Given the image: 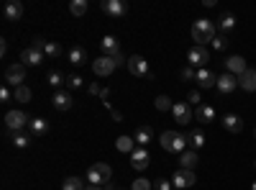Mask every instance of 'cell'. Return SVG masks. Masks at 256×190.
Returning <instances> with one entry per match:
<instances>
[{"label": "cell", "instance_id": "15", "mask_svg": "<svg viewBox=\"0 0 256 190\" xmlns=\"http://www.w3.org/2000/svg\"><path fill=\"white\" fill-rule=\"evenodd\" d=\"M218 93H223V95H228V93H233L238 88V77L236 75H230V72H226V75H220L218 77Z\"/></svg>", "mask_w": 256, "mask_h": 190}, {"label": "cell", "instance_id": "20", "mask_svg": "<svg viewBox=\"0 0 256 190\" xmlns=\"http://www.w3.org/2000/svg\"><path fill=\"white\" fill-rule=\"evenodd\" d=\"M226 65H228V72H230V75H236V77H241V75L248 70V67H246V59L238 57V54H236V57H230Z\"/></svg>", "mask_w": 256, "mask_h": 190}, {"label": "cell", "instance_id": "16", "mask_svg": "<svg viewBox=\"0 0 256 190\" xmlns=\"http://www.w3.org/2000/svg\"><path fill=\"white\" fill-rule=\"evenodd\" d=\"M172 116L177 118V123H190L192 116H195V111H192V105H190V103H174Z\"/></svg>", "mask_w": 256, "mask_h": 190}, {"label": "cell", "instance_id": "28", "mask_svg": "<svg viewBox=\"0 0 256 190\" xmlns=\"http://www.w3.org/2000/svg\"><path fill=\"white\" fill-rule=\"evenodd\" d=\"M70 62H72V65H84V62H88V52H84L82 47H74L72 52H70Z\"/></svg>", "mask_w": 256, "mask_h": 190}, {"label": "cell", "instance_id": "3", "mask_svg": "<svg viewBox=\"0 0 256 190\" xmlns=\"http://www.w3.org/2000/svg\"><path fill=\"white\" fill-rule=\"evenodd\" d=\"M110 177H113V167L105 164V162H98V164H92L90 170H88V182H90V185L105 187V185L110 182Z\"/></svg>", "mask_w": 256, "mask_h": 190}, {"label": "cell", "instance_id": "19", "mask_svg": "<svg viewBox=\"0 0 256 190\" xmlns=\"http://www.w3.org/2000/svg\"><path fill=\"white\" fill-rule=\"evenodd\" d=\"M100 47H102V52H105V57H118L120 54V44H118V39L116 36H102V41H100Z\"/></svg>", "mask_w": 256, "mask_h": 190}, {"label": "cell", "instance_id": "50", "mask_svg": "<svg viewBox=\"0 0 256 190\" xmlns=\"http://www.w3.org/2000/svg\"><path fill=\"white\" fill-rule=\"evenodd\" d=\"M174 190H180V187H174Z\"/></svg>", "mask_w": 256, "mask_h": 190}, {"label": "cell", "instance_id": "27", "mask_svg": "<svg viewBox=\"0 0 256 190\" xmlns=\"http://www.w3.org/2000/svg\"><path fill=\"white\" fill-rule=\"evenodd\" d=\"M187 141H190L192 149H202V144H205V134L195 129V131H190V134H187Z\"/></svg>", "mask_w": 256, "mask_h": 190}, {"label": "cell", "instance_id": "22", "mask_svg": "<svg viewBox=\"0 0 256 190\" xmlns=\"http://www.w3.org/2000/svg\"><path fill=\"white\" fill-rule=\"evenodd\" d=\"M180 164H182V170H192V172H195V167L200 164L198 152H195V149H192V152H182V154H180Z\"/></svg>", "mask_w": 256, "mask_h": 190}, {"label": "cell", "instance_id": "29", "mask_svg": "<svg viewBox=\"0 0 256 190\" xmlns=\"http://www.w3.org/2000/svg\"><path fill=\"white\" fill-rule=\"evenodd\" d=\"M31 136H34V134H24V131L13 134V144H16V149H26V146L31 144Z\"/></svg>", "mask_w": 256, "mask_h": 190}, {"label": "cell", "instance_id": "7", "mask_svg": "<svg viewBox=\"0 0 256 190\" xmlns=\"http://www.w3.org/2000/svg\"><path fill=\"white\" fill-rule=\"evenodd\" d=\"M187 62H190V67H198V70H202L208 62H210V52L205 49V47H192L190 52H187Z\"/></svg>", "mask_w": 256, "mask_h": 190}, {"label": "cell", "instance_id": "2", "mask_svg": "<svg viewBox=\"0 0 256 190\" xmlns=\"http://www.w3.org/2000/svg\"><path fill=\"white\" fill-rule=\"evenodd\" d=\"M162 146L172 154H182V152H187V136L180 134V131H164L162 134Z\"/></svg>", "mask_w": 256, "mask_h": 190}, {"label": "cell", "instance_id": "49", "mask_svg": "<svg viewBox=\"0 0 256 190\" xmlns=\"http://www.w3.org/2000/svg\"><path fill=\"white\" fill-rule=\"evenodd\" d=\"M254 139H256V129H254Z\"/></svg>", "mask_w": 256, "mask_h": 190}, {"label": "cell", "instance_id": "48", "mask_svg": "<svg viewBox=\"0 0 256 190\" xmlns=\"http://www.w3.org/2000/svg\"><path fill=\"white\" fill-rule=\"evenodd\" d=\"M251 190H256V182H254V185H251Z\"/></svg>", "mask_w": 256, "mask_h": 190}, {"label": "cell", "instance_id": "5", "mask_svg": "<svg viewBox=\"0 0 256 190\" xmlns=\"http://www.w3.org/2000/svg\"><path fill=\"white\" fill-rule=\"evenodd\" d=\"M28 123H31V121H28V116H26L24 111H8V113H6V129L13 131V134L24 131Z\"/></svg>", "mask_w": 256, "mask_h": 190}, {"label": "cell", "instance_id": "44", "mask_svg": "<svg viewBox=\"0 0 256 190\" xmlns=\"http://www.w3.org/2000/svg\"><path fill=\"white\" fill-rule=\"evenodd\" d=\"M44 47H46V39H44V36H36V39H34V49L44 52Z\"/></svg>", "mask_w": 256, "mask_h": 190}, {"label": "cell", "instance_id": "43", "mask_svg": "<svg viewBox=\"0 0 256 190\" xmlns=\"http://www.w3.org/2000/svg\"><path fill=\"white\" fill-rule=\"evenodd\" d=\"M154 187H156V190H174V185L169 182V180H159V182H156Z\"/></svg>", "mask_w": 256, "mask_h": 190}, {"label": "cell", "instance_id": "10", "mask_svg": "<svg viewBox=\"0 0 256 190\" xmlns=\"http://www.w3.org/2000/svg\"><path fill=\"white\" fill-rule=\"evenodd\" d=\"M195 182H198V175L192 172V170H177V172H174V177H172V185H174V187H180V190L192 187Z\"/></svg>", "mask_w": 256, "mask_h": 190}, {"label": "cell", "instance_id": "13", "mask_svg": "<svg viewBox=\"0 0 256 190\" xmlns=\"http://www.w3.org/2000/svg\"><path fill=\"white\" fill-rule=\"evenodd\" d=\"M20 62H24L26 67H38L41 62H44V52H41V49H34V47H28V49L20 52Z\"/></svg>", "mask_w": 256, "mask_h": 190}, {"label": "cell", "instance_id": "25", "mask_svg": "<svg viewBox=\"0 0 256 190\" xmlns=\"http://www.w3.org/2000/svg\"><path fill=\"white\" fill-rule=\"evenodd\" d=\"M28 134H34V136H44V134H49V123H46L44 118H31V123H28Z\"/></svg>", "mask_w": 256, "mask_h": 190}, {"label": "cell", "instance_id": "36", "mask_svg": "<svg viewBox=\"0 0 256 190\" xmlns=\"http://www.w3.org/2000/svg\"><path fill=\"white\" fill-rule=\"evenodd\" d=\"M49 85H52V88H56V90L64 85V77H62V72H52V75H49Z\"/></svg>", "mask_w": 256, "mask_h": 190}, {"label": "cell", "instance_id": "8", "mask_svg": "<svg viewBox=\"0 0 256 190\" xmlns=\"http://www.w3.org/2000/svg\"><path fill=\"white\" fill-rule=\"evenodd\" d=\"M128 70H131V75H136V77H152L148 62H146L141 54H134L131 59H128Z\"/></svg>", "mask_w": 256, "mask_h": 190}, {"label": "cell", "instance_id": "34", "mask_svg": "<svg viewBox=\"0 0 256 190\" xmlns=\"http://www.w3.org/2000/svg\"><path fill=\"white\" fill-rule=\"evenodd\" d=\"M172 108H174V103L169 100L166 95H159L156 98V111H172Z\"/></svg>", "mask_w": 256, "mask_h": 190}, {"label": "cell", "instance_id": "1", "mask_svg": "<svg viewBox=\"0 0 256 190\" xmlns=\"http://www.w3.org/2000/svg\"><path fill=\"white\" fill-rule=\"evenodd\" d=\"M192 39L198 41V47H205L208 41L216 39V24H212L210 18H200L192 24Z\"/></svg>", "mask_w": 256, "mask_h": 190}, {"label": "cell", "instance_id": "30", "mask_svg": "<svg viewBox=\"0 0 256 190\" xmlns=\"http://www.w3.org/2000/svg\"><path fill=\"white\" fill-rule=\"evenodd\" d=\"M88 0H72V3H70V11H72V16H84V13H88Z\"/></svg>", "mask_w": 256, "mask_h": 190}, {"label": "cell", "instance_id": "12", "mask_svg": "<svg viewBox=\"0 0 256 190\" xmlns=\"http://www.w3.org/2000/svg\"><path fill=\"white\" fill-rule=\"evenodd\" d=\"M52 103H54V108H56V111H70L72 105H74V98H72L70 90H56L54 98H52Z\"/></svg>", "mask_w": 256, "mask_h": 190}, {"label": "cell", "instance_id": "21", "mask_svg": "<svg viewBox=\"0 0 256 190\" xmlns=\"http://www.w3.org/2000/svg\"><path fill=\"white\" fill-rule=\"evenodd\" d=\"M195 116H198V121H200V123H212L218 113H216V108H212L210 103H202L200 108L195 111Z\"/></svg>", "mask_w": 256, "mask_h": 190}, {"label": "cell", "instance_id": "46", "mask_svg": "<svg viewBox=\"0 0 256 190\" xmlns=\"http://www.w3.org/2000/svg\"><path fill=\"white\" fill-rule=\"evenodd\" d=\"M90 93H92V95H100V93H102V88H98V85H90Z\"/></svg>", "mask_w": 256, "mask_h": 190}, {"label": "cell", "instance_id": "40", "mask_svg": "<svg viewBox=\"0 0 256 190\" xmlns=\"http://www.w3.org/2000/svg\"><path fill=\"white\" fill-rule=\"evenodd\" d=\"M152 187H154V185L148 182L146 177H138V180L134 182V187H131V190H152Z\"/></svg>", "mask_w": 256, "mask_h": 190}, {"label": "cell", "instance_id": "24", "mask_svg": "<svg viewBox=\"0 0 256 190\" xmlns=\"http://www.w3.org/2000/svg\"><path fill=\"white\" fill-rule=\"evenodd\" d=\"M20 16H24V3L20 0H10L6 6V21H18Z\"/></svg>", "mask_w": 256, "mask_h": 190}, {"label": "cell", "instance_id": "6", "mask_svg": "<svg viewBox=\"0 0 256 190\" xmlns=\"http://www.w3.org/2000/svg\"><path fill=\"white\" fill-rule=\"evenodd\" d=\"M116 67H118V62H116V57H98L95 62H92V72L98 75V77H108V75H113L116 72Z\"/></svg>", "mask_w": 256, "mask_h": 190}, {"label": "cell", "instance_id": "37", "mask_svg": "<svg viewBox=\"0 0 256 190\" xmlns=\"http://www.w3.org/2000/svg\"><path fill=\"white\" fill-rule=\"evenodd\" d=\"M16 95H13V90H10V85H3L0 88V103H10Z\"/></svg>", "mask_w": 256, "mask_h": 190}, {"label": "cell", "instance_id": "33", "mask_svg": "<svg viewBox=\"0 0 256 190\" xmlns=\"http://www.w3.org/2000/svg\"><path fill=\"white\" fill-rule=\"evenodd\" d=\"M88 185H82V180L80 177H67L62 182V190H84Z\"/></svg>", "mask_w": 256, "mask_h": 190}, {"label": "cell", "instance_id": "42", "mask_svg": "<svg viewBox=\"0 0 256 190\" xmlns=\"http://www.w3.org/2000/svg\"><path fill=\"white\" fill-rule=\"evenodd\" d=\"M195 75H198V72H195V67H190V65L180 72V77H182V80H195Z\"/></svg>", "mask_w": 256, "mask_h": 190}, {"label": "cell", "instance_id": "39", "mask_svg": "<svg viewBox=\"0 0 256 190\" xmlns=\"http://www.w3.org/2000/svg\"><path fill=\"white\" fill-rule=\"evenodd\" d=\"M212 47H216L218 52H226L228 49V39L226 36H216V39H212Z\"/></svg>", "mask_w": 256, "mask_h": 190}, {"label": "cell", "instance_id": "45", "mask_svg": "<svg viewBox=\"0 0 256 190\" xmlns=\"http://www.w3.org/2000/svg\"><path fill=\"white\" fill-rule=\"evenodd\" d=\"M8 54V41L3 39V41H0V57H6Z\"/></svg>", "mask_w": 256, "mask_h": 190}, {"label": "cell", "instance_id": "14", "mask_svg": "<svg viewBox=\"0 0 256 190\" xmlns=\"http://www.w3.org/2000/svg\"><path fill=\"white\" fill-rule=\"evenodd\" d=\"M102 11L113 18H120V16H126L128 6H126V0H102Z\"/></svg>", "mask_w": 256, "mask_h": 190}, {"label": "cell", "instance_id": "35", "mask_svg": "<svg viewBox=\"0 0 256 190\" xmlns=\"http://www.w3.org/2000/svg\"><path fill=\"white\" fill-rule=\"evenodd\" d=\"M44 54H49V57H59V54H62V47H59V44H54V41H46Z\"/></svg>", "mask_w": 256, "mask_h": 190}, {"label": "cell", "instance_id": "31", "mask_svg": "<svg viewBox=\"0 0 256 190\" xmlns=\"http://www.w3.org/2000/svg\"><path fill=\"white\" fill-rule=\"evenodd\" d=\"M236 29V16L233 13H223L220 16V31H233Z\"/></svg>", "mask_w": 256, "mask_h": 190}, {"label": "cell", "instance_id": "11", "mask_svg": "<svg viewBox=\"0 0 256 190\" xmlns=\"http://www.w3.org/2000/svg\"><path fill=\"white\" fill-rule=\"evenodd\" d=\"M195 82L200 85V90L216 88V85H218V75H216V72H210L208 67H202V70H198V75H195Z\"/></svg>", "mask_w": 256, "mask_h": 190}, {"label": "cell", "instance_id": "38", "mask_svg": "<svg viewBox=\"0 0 256 190\" xmlns=\"http://www.w3.org/2000/svg\"><path fill=\"white\" fill-rule=\"evenodd\" d=\"M82 82H84V80H82L80 75H72V77H67V85H70V90H80V88H82Z\"/></svg>", "mask_w": 256, "mask_h": 190}, {"label": "cell", "instance_id": "51", "mask_svg": "<svg viewBox=\"0 0 256 190\" xmlns=\"http://www.w3.org/2000/svg\"><path fill=\"white\" fill-rule=\"evenodd\" d=\"M118 190H120V187H118Z\"/></svg>", "mask_w": 256, "mask_h": 190}, {"label": "cell", "instance_id": "47", "mask_svg": "<svg viewBox=\"0 0 256 190\" xmlns=\"http://www.w3.org/2000/svg\"><path fill=\"white\" fill-rule=\"evenodd\" d=\"M84 190H105V187H100V185H88Z\"/></svg>", "mask_w": 256, "mask_h": 190}, {"label": "cell", "instance_id": "32", "mask_svg": "<svg viewBox=\"0 0 256 190\" xmlns=\"http://www.w3.org/2000/svg\"><path fill=\"white\" fill-rule=\"evenodd\" d=\"M13 95H16L18 103H28V100H31V88H28V85H20V88L13 90Z\"/></svg>", "mask_w": 256, "mask_h": 190}, {"label": "cell", "instance_id": "41", "mask_svg": "<svg viewBox=\"0 0 256 190\" xmlns=\"http://www.w3.org/2000/svg\"><path fill=\"white\" fill-rule=\"evenodd\" d=\"M187 103L192 105V103H195L198 105V108H200V105H202V98H200V90H192L190 95H187Z\"/></svg>", "mask_w": 256, "mask_h": 190}, {"label": "cell", "instance_id": "23", "mask_svg": "<svg viewBox=\"0 0 256 190\" xmlns=\"http://www.w3.org/2000/svg\"><path fill=\"white\" fill-rule=\"evenodd\" d=\"M134 139H136V144H138V146L152 144V139H154V129H152V126H138L136 134H134Z\"/></svg>", "mask_w": 256, "mask_h": 190}, {"label": "cell", "instance_id": "26", "mask_svg": "<svg viewBox=\"0 0 256 190\" xmlns=\"http://www.w3.org/2000/svg\"><path fill=\"white\" fill-rule=\"evenodd\" d=\"M136 139L134 136H118V141H116V149L118 152H123V154H131L134 149H136Z\"/></svg>", "mask_w": 256, "mask_h": 190}, {"label": "cell", "instance_id": "9", "mask_svg": "<svg viewBox=\"0 0 256 190\" xmlns=\"http://www.w3.org/2000/svg\"><path fill=\"white\" fill-rule=\"evenodd\" d=\"M148 162H152V157H148V149H146V146H136V149L131 152V167H134V170L144 172L146 167H148Z\"/></svg>", "mask_w": 256, "mask_h": 190}, {"label": "cell", "instance_id": "4", "mask_svg": "<svg viewBox=\"0 0 256 190\" xmlns=\"http://www.w3.org/2000/svg\"><path fill=\"white\" fill-rule=\"evenodd\" d=\"M24 80H26V65L24 62H16V65L6 67V85H13V90H16V88L24 85Z\"/></svg>", "mask_w": 256, "mask_h": 190}, {"label": "cell", "instance_id": "18", "mask_svg": "<svg viewBox=\"0 0 256 190\" xmlns=\"http://www.w3.org/2000/svg\"><path fill=\"white\" fill-rule=\"evenodd\" d=\"M238 88L246 90V93H256V70H246L241 77H238Z\"/></svg>", "mask_w": 256, "mask_h": 190}, {"label": "cell", "instance_id": "17", "mask_svg": "<svg viewBox=\"0 0 256 190\" xmlns=\"http://www.w3.org/2000/svg\"><path fill=\"white\" fill-rule=\"evenodd\" d=\"M223 129H226L228 134H241V129H244L241 116H236V113H226V116H223Z\"/></svg>", "mask_w": 256, "mask_h": 190}]
</instances>
